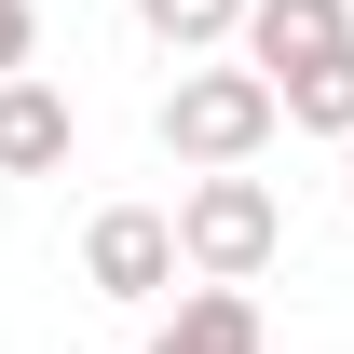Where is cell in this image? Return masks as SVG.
<instances>
[{"instance_id":"cell-6","label":"cell","mask_w":354,"mask_h":354,"mask_svg":"<svg viewBox=\"0 0 354 354\" xmlns=\"http://www.w3.org/2000/svg\"><path fill=\"white\" fill-rule=\"evenodd\" d=\"M136 354H259V300L205 272V286H191V300H177V313H164V327H150Z\"/></svg>"},{"instance_id":"cell-1","label":"cell","mask_w":354,"mask_h":354,"mask_svg":"<svg viewBox=\"0 0 354 354\" xmlns=\"http://www.w3.org/2000/svg\"><path fill=\"white\" fill-rule=\"evenodd\" d=\"M272 123H286V82H272V68H177L164 109H150L164 164H191V177H205V164H259Z\"/></svg>"},{"instance_id":"cell-7","label":"cell","mask_w":354,"mask_h":354,"mask_svg":"<svg viewBox=\"0 0 354 354\" xmlns=\"http://www.w3.org/2000/svg\"><path fill=\"white\" fill-rule=\"evenodd\" d=\"M136 28L164 55H218V41H245V0H136Z\"/></svg>"},{"instance_id":"cell-3","label":"cell","mask_w":354,"mask_h":354,"mask_svg":"<svg viewBox=\"0 0 354 354\" xmlns=\"http://www.w3.org/2000/svg\"><path fill=\"white\" fill-rule=\"evenodd\" d=\"M177 272H191V245H177V205H95V218H82V286H95V300L150 313Z\"/></svg>"},{"instance_id":"cell-5","label":"cell","mask_w":354,"mask_h":354,"mask_svg":"<svg viewBox=\"0 0 354 354\" xmlns=\"http://www.w3.org/2000/svg\"><path fill=\"white\" fill-rule=\"evenodd\" d=\"M68 150H82V109H68L41 68H14V82H0V177H55Z\"/></svg>"},{"instance_id":"cell-10","label":"cell","mask_w":354,"mask_h":354,"mask_svg":"<svg viewBox=\"0 0 354 354\" xmlns=\"http://www.w3.org/2000/svg\"><path fill=\"white\" fill-rule=\"evenodd\" d=\"M341 191H354V136H341Z\"/></svg>"},{"instance_id":"cell-8","label":"cell","mask_w":354,"mask_h":354,"mask_svg":"<svg viewBox=\"0 0 354 354\" xmlns=\"http://www.w3.org/2000/svg\"><path fill=\"white\" fill-rule=\"evenodd\" d=\"M286 123H300V136H354V55L286 68Z\"/></svg>"},{"instance_id":"cell-9","label":"cell","mask_w":354,"mask_h":354,"mask_svg":"<svg viewBox=\"0 0 354 354\" xmlns=\"http://www.w3.org/2000/svg\"><path fill=\"white\" fill-rule=\"evenodd\" d=\"M28 55H41V14H28V0H0V82H14Z\"/></svg>"},{"instance_id":"cell-2","label":"cell","mask_w":354,"mask_h":354,"mask_svg":"<svg viewBox=\"0 0 354 354\" xmlns=\"http://www.w3.org/2000/svg\"><path fill=\"white\" fill-rule=\"evenodd\" d=\"M177 245H191V272H218V286H259V272L286 259V205H272V177L205 164L191 191H177Z\"/></svg>"},{"instance_id":"cell-4","label":"cell","mask_w":354,"mask_h":354,"mask_svg":"<svg viewBox=\"0 0 354 354\" xmlns=\"http://www.w3.org/2000/svg\"><path fill=\"white\" fill-rule=\"evenodd\" d=\"M327 55H354V0H245V68H327Z\"/></svg>"}]
</instances>
